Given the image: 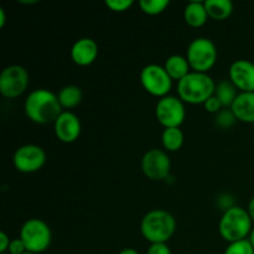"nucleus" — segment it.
I'll list each match as a JSON object with an SVG mask.
<instances>
[{"label": "nucleus", "mask_w": 254, "mask_h": 254, "mask_svg": "<svg viewBox=\"0 0 254 254\" xmlns=\"http://www.w3.org/2000/svg\"><path fill=\"white\" fill-rule=\"evenodd\" d=\"M24 111L30 121L42 126L55 123L64 112L57 94L45 88H37L30 92L25 99Z\"/></svg>", "instance_id": "obj_1"}, {"label": "nucleus", "mask_w": 254, "mask_h": 254, "mask_svg": "<svg viewBox=\"0 0 254 254\" xmlns=\"http://www.w3.org/2000/svg\"><path fill=\"white\" fill-rule=\"evenodd\" d=\"M216 83L207 73L191 71L178 83L179 98L185 103L203 104L215 94Z\"/></svg>", "instance_id": "obj_2"}, {"label": "nucleus", "mask_w": 254, "mask_h": 254, "mask_svg": "<svg viewBox=\"0 0 254 254\" xmlns=\"http://www.w3.org/2000/svg\"><path fill=\"white\" fill-rule=\"evenodd\" d=\"M175 230V217L165 210L149 211L140 222L141 235L150 243H166Z\"/></svg>", "instance_id": "obj_3"}, {"label": "nucleus", "mask_w": 254, "mask_h": 254, "mask_svg": "<svg viewBox=\"0 0 254 254\" xmlns=\"http://www.w3.org/2000/svg\"><path fill=\"white\" fill-rule=\"evenodd\" d=\"M252 218L246 208L233 206L225 211L218 223V232L227 242L247 240L252 232Z\"/></svg>", "instance_id": "obj_4"}, {"label": "nucleus", "mask_w": 254, "mask_h": 254, "mask_svg": "<svg viewBox=\"0 0 254 254\" xmlns=\"http://www.w3.org/2000/svg\"><path fill=\"white\" fill-rule=\"evenodd\" d=\"M217 47L207 37H197L189 44L186 59L191 69L201 73H207L217 61Z\"/></svg>", "instance_id": "obj_5"}, {"label": "nucleus", "mask_w": 254, "mask_h": 254, "mask_svg": "<svg viewBox=\"0 0 254 254\" xmlns=\"http://www.w3.org/2000/svg\"><path fill=\"white\" fill-rule=\"evenodd\" d=\"M20 238L24 242L27 252L34 254L42 253L51 245V228L40 218H30L22 225Z\"/></svg>", "instance_id": "obj_6"}, {"label": "nucleus", "mask_w": 254, "mask_h": 254, "mask_svg": "<svg viewBox=\"0 0 254 254\" xmlns=\"http://www.w3.org/2000/svg\"><path fill=\"white\" fill-rule=\"evenodd\" d=\"M140 82L143 88L151 96L164 98L173 87V79L169 76L164 66L150 64H146L140 72Z\"/></svg>", "instance_id": "obj_7"}, {"label": "nucleus", "mask_w": 254, "mask_h": 254, "mask_svg": "<svg viewBox=\"0 0 254 254\" xmlns=\"http://www.w3.org/2000/svg\"><path fill=\"white\" fill-rule=\"evenodd\" d=\"M29 86V73L20 64L5 67L0 73V93L5 98H17Z\"/></svg>", "instance_id": "obj_8"}, {"label": "nucleus", "mask_w": 254, "mask_h": 254, "mask_svg": "<svg viewBox=\"0 0 254 254\" xmlns=\"http://www.w3.org/2000/svg\"><path fill=\"white\" fill-rule=\"evenodd\" d=\"M155 116L164 128H180L186 117L184 102L174 96L160 98L156 103Z\"/></svg>", "instance_id": "obj_9"}, {"label": "nucleus", "mask_w": 254, "mask_h": 254, "mask_svg": "<svg viewBox=\"0 0 254 254\" xmlns=\"http://www.w3.org/2000/svg\"><path fill=\"white\" fill-rule=\"evenodd\" d=\"M15 169L20 173L32 174L42 169L46 163V153L36 144H26L16 149L12 158Z\"/></svg>", "instance_id": "obj_10"}, {"label": "nucleus", "mask_w": 254, "mask_h": 254, "mask_svg": "<svg viewBox=\"0 0 254 254\" xmlns=\"http://www.w3.org/2000/svg\"><path fill=\"white\" fill-rule=\"evenodd\" d=\"M141 170L144 175L153 181H161L169 178L171 161L168 154L160 149H150L141 159Z\"/></svg>", "instance_id": "obj_11"}, {"label": "nucleus", "mask_w": 254, "mask_h": 254, "mask_svg": "<svg viewBox=\"0 0 254 254\" xmlns=\"http://www.w3.org/2000/svg\"><path fill=\"white\" fill-rule=\"evenodd\" d=\"M54 129L57 139L62 143H73L81 135V121L74 113L64 111L54 123Z\"/></svg>", "instance_id": "obj_12"}, {"label": "nucleus", "mask_w": 254, "mask_h": 254, "mask_svg": "<svg viewBox=\"0 0 254 254\" xmlns=\"http://www.w3.org/2000/svg\"><path fill=\"white\" fill-rule=\"evenodd\" d=\"M230 79L241 92H254V64L237 60L230 67Z\"/></svg>", "instance_id": "obj_13"}, {"label": "nucleus", "mask_w": 254, "mask_h": 254, "mask_svg": "<svg viewBox=\"0 0 254 254\" xmlns=\"http://www.w3.org/2000/svg\"><path fill=\"white\" fill-rule=\"evenodd\" d=\"M97 56H98V45L91 37H82L72 45L71 59L78 66H89L96 61Z\"/></svg>", "instance_id": "obj_14"}, {"label": "nucleus", "mask_w": 254, "mask_h": 254, "mask_svg": "<svg viewBox=\"0 0 254 254\" xmlns=\"http://www.w3.org/2000/svg\"><path fill=\"white\" fill-rule=\"evenodd\" d=\"M231 109L237 121L254 123V92H241Z\"/></svg>", "instance_id": "obj_15"}, {"label": "nucleus", "mask_w": 254, "mask_h": 254, "mask_svg": "<svg viewBox=\"0 0 254 254\" xmlns=\"http://www.w3.org/2000/svg\"><path fill=\"white\" fill-rule=\"evenodd\" d=\"M208 19L205 2L190 1L186 4L184 10V20L191 27H201L206 24Z\"/></svg>", "instance_id": "obj_16"}, {"label": "nucleus", "mask_w": 254, "mask_h": 254, "mask_svg": "<svg viewBox=\"0 0 254 254\" xmlns=\"http://www.w3.org/2000/svg\"><path fill=\"white\" fill-rule=\"evenodd\" d=\"M164 68L166 69L173 81L174 79L181 81L184 77H186L191 72V67L189 64L188 59L181 56V55H171L170 57H168L165 64H164Z\"/></svg>", "instance_id": "obj_17"}, {"label": "nucleus", "mask_w": 254, "mask_h": 254, "mask_svg": "<svg viewBox=\"0 0 254 254\" xmlns=\"http://www.w3.org/2000/svg\"><path fill=\"white\" fill-rule=\"evenodd\" d=\"M238 89L231 79H223L216 84L215 97L220 101L223 108H231L238 96Z\"/></svg>", "instance_id": "obj_18"}, {"label": "nucleus", "mask_w": 254, "mask_h": 254, "mask_svg": "<svg viewBox=\"0 0 254 254\" xmlns=\"http://www.w3.org/2000/svg\"><path fill=\"white\" fill-rule=\"evenodd\" d=\"M203 2L208 17L213 20H226L233 12V4L231 0H206Z\"/></svg>", "instance_id": "obj_19"}, {"label": "nucleus", "mask_w": 254, "mask_h": 254, "mask_svg": "<svg viewBox=\"0 0 254 254\" xmlns=\"http://www.w3.org/2000/svg\"><path fill=\"white\" fill-rule=\"evenodd\" d=\"M82 96H83L82 89L78 86H74V84L62 87L59 93H57L60 104L64 109H72L78 106L82 101Z\"/></svg>", "instance_id": "obj_20"}, {"label": "nucleus", "mask_w": 254, "mask_h": 254, "mask_svg": "<svg viewBox=\"0 0 254 254\" xmlns=\"http://www.w3.org/2000/svg\"><path fill=\"white\" fill-rule=\"evenodd\" d=\"M183 130L180 128H165L161 134V143L168 151H178L184 144Z\"/></svg>", "instance_id": "obj_21"}, {"label": "nucleus", "mask_w": 254, "mask_h": 254, "mask_svg": "<svg viewBox=\"0 0 254 254\" xmlns=\"http://www.w3.org/2000/svg\"><path fill=\"white\" fill-rule=\"evenodd\" d=\"M169 5H170L169 0H140L139 1L141 11L146 15H151V16H155V15L165 11Z\"/></svg>", "instance_id": "obj_22"}, {"label": "nucleus", "mask_w": 254, "mask_h": 254, "mask_svg": "<svg viewBox=\"0 0 254 254\" xmlns=\"http://www.w3.org/2000/svg\"><path fill=\"white\" fill-rule=\"evenodd\" d=\"M236 122H237V118L231 108L221 109L215 117V124L221 129H230L231 127L235 126Z\"/></svg>", "instance_id": "obj_23"}, {"label": "nucleus", "mask_w": 254, "mask_h": 254, "mask_svg": "<svg viewBox=\"0 0 254 254\" xmlns=\"http://www.w3.org/2000/svg\"><path fill=\"white\" fill-rule=\"evenodd\" d=\"M223 254H254V248L247 238V240L230 243Z\"/></svg>", "instance_id": "obj_24"}, {"label": "nucleus", "mask_w": 254, "mask_h": 254, "mask_svg": "<svg viewBox=\"0 0 254 254\" xmlns=\"http://www.w3.org/2000/svg\"><path fill=\"white\" fill-rule=\"evenodd\" d=\"M133 0H106V5L114 12H123L133 6Z\"/></svg>", "instance_id": "obj_25"}, {"label": "nucleus", "mask_w": 254, "mask_h": 254, "mask_svg": "<svg viewBox=\"0 0 254 254\" xmlns=\"http://www.w3.org/2000/svg\"><path fill=\"white\" fill-rule=\"evenodd\" d=\"M203 107H205L206 112H208V113H213V114H217L221 109H223L222 104H221L220 101L216 98L215 94H213L212 97H210V98L203 103Z\"/></svg>", "instance_id": "obj_26"}, {"label": "nucleus", "mask_w": 254, "mask_h": 254, "mask_svg": "<svg viewBox=\"0 0 254 254\" xmlns=\"http://www.w3.org/2000/svg\"><path fill=\"white\" fill-rule=\"evenodd\" d=\"M146 254H171V250L166 243H151Z\"/></svg>", "instance_id": "obj_27"}, {"label": "nucleus", "mask_w": 254, "mask_h": 254, "mask_svg": "<svg viewBox=\"0 0 254 254\" xmlns=\"http://www.w3.org/2000/svg\"><path fill=\"white\" fill-rule=\"evenodd\" d=\"M10 254H24L27 252L26 247H25L24 242H22L21 238H15V240H11L9 246V250Z\"/></svg>", "instance_id": "obj_28"}, {"label": "nucleus", "mask_w": 254, "mask_h": 254, "mask_svg": "<svg viewBox=\"0 0 254 254\" xmlns=\"http://www.w3.org/2000/svg\"><path fill=\"white\" fill-rule=\"evenodd\" d=\"M10 242L11 241H10L9 236L5 232H0V253H4L9 250Z\"/></svg>", "instance_id": "obj_29"}, {"label": "nucleus", "mask_w": 254, "mask_h": 254, "mask_svg": "<svg viewBox=\"0 0 254 254\" xmlns=\"http://www.w3.org/2000/svg\"><path fill=\"white\" fill-rule=\"evenodd\" d=\"M248 213H250L251 218H252V221L254 222V197L251 198L250 203H248Z\"/></svg>", "instance_id": "obj_30"}, {"label": "nucleus", "mask_w": 254, "mask_h": 254, "mask_svg": "<svg viewBox=\"0 0 254 254\" xmlns=\"http://www.w3.org/2000/svg\"><path fill=\"white\" fill-rule=\"evenodd\" d=\"M5 21H6V16H5V11L2 7H0V27H4Z\"/></svg>", "instance_id": "obj_31"}, {"label": "nucleus", "mask_w": 254, "mask_h": 254, "mask_svg": "<svg viewBox=\"0 0 254 254\" xmlns=\"http://www.w3.org/2000/svg\"><path fill=\"white\" fill-rule=\"evenodd\" d=\"M118 254H139V252L136 250H134V248H124Z\"/></svg>", "instance_id": "obj_32"}, {"label": "nucleus", "mask_w": 254, "mask_h": 254, "mask_svg": "<svg viewBox=\"0 0 254 254\" xmlns=\"http://www.w3.org/2000/svg\"><path fill=\"white\" fill-rule=\"evenodd\" d=\"M248 240H250L251 245H252L253 248H254V228L252 230V232H251V235H250V237H248Z\"/></svg>", "instance_id": "obj_33"}, {"label": "nucleus", "mask_w": 254, "mask_h": 254, "mask_svg": "<svg viewBox=\"0 0 254 254\" xmlns=\"http://www.w3.org/2000/svg\"><path fill=\"white\" fill-rule=\"evenodd\" d=\"M24 254H34V253H30V252H26V253H24Z\"/></svg>", "instance_id": "obj_34"}]
</instances>
